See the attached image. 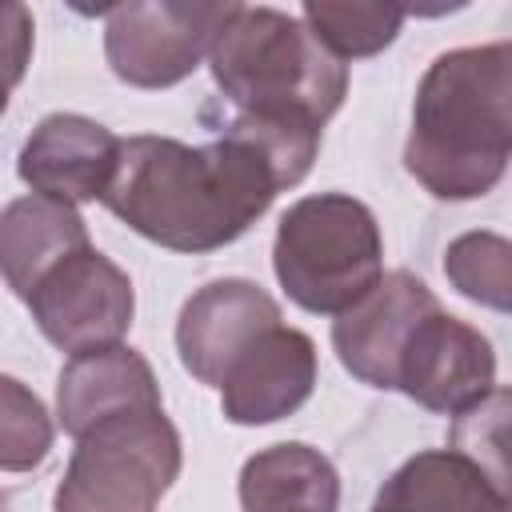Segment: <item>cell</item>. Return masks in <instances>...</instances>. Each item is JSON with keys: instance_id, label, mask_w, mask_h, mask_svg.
I'll use <instances>...</instances> for the list:
<instances>
[{"instance_id": "16", "label": "cell", "mask_w": 512, "mask_h": 512, "mask_svg": "<svg viewBox=\"0 0 512 512\" xmlns=\"http://www.w3.org/2000/svg\"><path fill=\"white\" fill-rule=\"evenodd\" d=\"M376 496L408 512H500L508 500L452 448L408 456Z\"/></svg>"}, {"instance_id": "1", "label": "cell", "mask_w": 512, "mask_h": 512, "mask_svg": "<svg viewBox=\"0 0 512 512\" xmlns=\"http://www.w3.org/2000/svg\"><path fill=\"white\" fill-rule=\"evenodd\" d=\"M320 132L232 116L212 144L128 136L104 208L172 252H216L256 224L276 192L300 184Z\"/></svg>"}, {"instance_id": "20", "label": "cell", "mask_w": 512, "mask_h": 512, "mask_svg": "<svg viewBox=\"0 0 512 512\" xmlns=\"http://www.w3.org/2000/svg\"><path fill=\"white\" fill-rule=\"evenodd\" d=\"M0 396H4V416H0V464L4 472H28L36 468L48 448H52V420L44 412V404L16 380L4 376L0 380Z\"/></svg>"}, {"instance_id": "6", "label": "cell", "mask_w": 512, "mask_h": 512, "mask_svg": "<svg viewBox=\"0 0 512 512\" xmlns=\"http://www.w3.org/2000/svg\"><path fill=\"white\" fill-rule=\"evenodd\" d=\"M244 4L128 0L104 8V56L116 80L132 88H172L212 56Z\"/></svg>"}, {"instance_id": "10", "label": "cell", "mask_w": 512, "mask_h": 512, "mask_svg": "<svg viewBox=\"0 0 512 512\" xmlns=\"http://www.w3.org/2000/svg\"><path fill=\"white\" fill-rule=\"evenodd\" d=\"M436 308L440 300L432 296V288L412 272L396 268L380 276V284L360 304H352L344 316L332 320V348L360 384L396 392L404 348L416 324Z\"/></svg>"}, {"instance_id": "13", "label": "cell", "mask_w": 512, "mask_h": 512, "mask_svg": "<svg viewBox=\"0 0 512 512\" xmlns=\"http://www.w3.org/2000/svg\"><path fill=\"white\" fill-rule=\"evenodd\" d=\"M140 408H164L160 384L152 376V364L124 344L96 348L84 356H72L56 384V416L72 440L92 432L96 424L140 412Z\"/></svg>"}, {"instance_id": "2", "label": "cell", "mask_w": 512, "mask_h": 512, "mask_svg": "<svg viewBox=\"0 0 512 512\" xmlns=\"http://www.w3.org/2000/svg\"><path fill=\"white\" fill-rule=\"evenodd\" d=\"M512 160V40L440 52L412 104L404 168L436 200H476Z\"/></svg>"}, {"instance_id": "8", "label": "cell", "mask_w": 512, "mask_h": 512, "mask_svg": "<svg viewBox=\"0 0 512 512\" xmlns=\"http://www.w3.org/2000/svg\"><path fill=\"white\" fill-rule=\"evenodd\" d=\"M284 324L280 304L252 280L224 276L192 292L176 320L180 364L200 380L220 388L232 364L268 332Z\"/></svg>"}, {"instance_id": "12", "label": "cell", "mask_w": 512, "mask_h": 512, "mask_svg": "<svg viewBox=\"0 0 512 512\" xmlns=\"http://www.w3.org/2000/svg\"><path fill=\"white\" fill-rule=\"evenodd\" d=\"M316 384V344L308 332L268 328L224 376L220 408L232 424H272L292 416Z\"/></svg>"}, {"instance_id": "9", "label": "cell", "mask_w": 512, "mask_h": 512, "mask_svg": "<svg viewBox=\"0 0 512 512\" xmlns=\"http://www.w3.org/2000/svg\"><path fill=\"white\" fill-rule=\"evenodd\" d=\"M496 380V352L488 336L460 316H448L444 308L428 312L400 360L396 392L416 400L428 412H464L484 392H492Z\"/></svg>"}, {"instance_id": "5", "label": "cell", "mask_w": 512, "mask_h": 512, "mask_svg": "<svg viewBox=\"0 0 512 512\" xmlns=\"http://www.w3.org/2000/svg\"><path fill=\"white\" fill-rule=\"evenodd\" d=\"M180 460V432L164 408L120 412L76 440L52 512H156Z\"/></svg>"}, {"instance_id": "4", "label": "cell", "mask_w": 512, "mask_h": 512, "mask_svg": "<svg viewBox=\"0 0 512 512\" xmlns=\"http://www.w3.org/2000/svg\"><path fill=\"white\" fill-rule=\"evenodd\" d=\"M272 268L304 312L344 316L384 276L380 224L356 196H304L276 224Z\"/></svg>"}, {"instance_id": "19", "label": "cell", "mask_w": 512, "mask_h": 512, "mask_svg": "<svg viewBox=\"0 0 512 512\" xmlns=\"http://www.w3.org/2000/svg\"><path fill=\"white\" fill-rule=\"evenodd\" d=\"M448 284L496 312H512V240L496 232H464L444 248Z\"/></svg>"}, {"instance_id": "17", "label": "cell", "mask_w": 512, "mask_h": 512, "mask_svg": "<svg viewBox=\"0 0 512 512\" xmlns=\"http://www.w3.org/2000/svg\"><path fill=\"white\" fill-rule=\"evenodd\" d=\"M448 448L464 456L480 476L512 500V388H492L448 428Z\"/></svg>"}, {"instance_id": "22", "label": "cell", "mask_w": 512, "mask_h": 512, "mask_svg": "<svg viewBox=\"0 0 512 512\" xmlns=\"http://www.w3.org/2000/svg\"><path fill=\"white\" fill-rule=\"evenodd\" d=\"M500 512H512V500H504V508H500Z\"/></svg>"}, {"instance_id": "7", "label": "cell", "mask_w": 512, "mask_h": 512, "mask_svg": "<svg viewBox=\"0 0 512 512\" xmlns=\"http://www.w3.org/2000/svg\"><path fill=\"white\" fill-rule=\"evenodd\" d=\"M24 304L32 308L36 328L68 356L120 344L136 312L128 272L92 244L44 272Z\"/></svg>"}, {"instance_id": "21", "label": "cell", "mask_w": 512, "mask_h": 512, "mask_svg": "<svg viewBox=\"0 0 512 512\" xmlns=\"http://www.w3.org/2000/svg\"><path fill=\"white\" fill-rule=\"evenodd\" d=\"M368 512H408V508H400V504H388V500H380V496H376V504H372Z\"/></svg>"}, {"instance_id": "18", "label": "cell", "mask_w": 512, "mask_h": 512, "mask_svg": "<svg viewBox=\"0 0 512 512\" xmlns=\"http://www.w3.org/2000/svg\"><path fill=\"white\" fill-rule=\"evenodd\" d=\"M300 20L312 28V36L336 56V60H360L384 52L400 24L404 8L392 4H332V0H308L300 8Z\"/></svg>"}, {"instance_id": "15", "label": "cell", "mask_w": 512, "mask_h": 512, "mask_svg": "<svg viewBox=\"0 0 512 512\" xmlns=\"http://www.w3.org/2000/svg\"><path fill=\"white\" fill-rule=\"evenodd\" d=\"M340 476L324 452L288 440L244 460L240 508L244 512H336Z\"/></svg>"}, {"instance_id": "11", "label": "cell", "mask_w": 512, "mask_h": 512, "mask_svg": "<svg viewBox=\"0 0 512 512\" xmlns=\"http://www.w3.org/2000/svg\"><path fill=\"white\" fill-rule=\"evenodd\" d=\"M120 148L124 140H116L104 124L76 112H52L24 140L16 168L32 192L76 208L108 196L120 168Z\"/></svg>"}, {"instance_id": "14", "label": "cell", "mask_w": 512, "mask_h": 512, "mask_svg": "<svg viewBox=\"0 0 512 512\" xmlns=\"http://www.w3.org/2000/svg\"><path fill=\"white\" fill-rule=\"evenodd\" d=\"M84 216L52 196H20L0 216V264L8 288L28 300V292L40 284L44 272H52L64 256L88 248Z\"/></svg>"}, {"instance_id": "3", "label": "cell", "mask_w": 512, "mask_h": 512, "mask_svg": "<svg viewBox=\"0 0 512 512\" xmlns=\"http://www.w3.org/2000/svg\"><path fill=\"white\" fill-rule=\"evenodd\" d=\"M212 80L240 116L324 132L348 92V68L312 28L280 8H240L216 40Z\"/></svg>"}]
</instances>
